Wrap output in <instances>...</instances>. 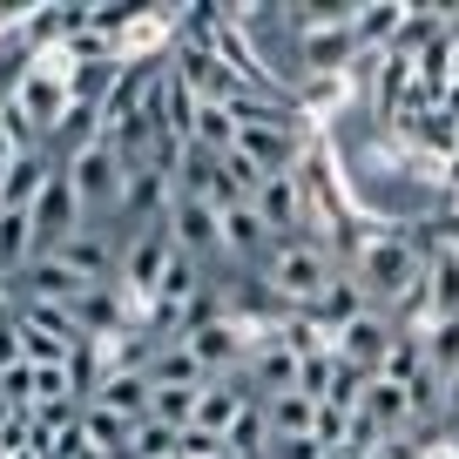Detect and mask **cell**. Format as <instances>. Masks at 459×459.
Instances as JSON below:
<instances>
[{"label": "cell", "instance_id": "6da1fadb", "mask_svg": "<svg viewBox=\"0 0 459 459\" xmlns=\"http://www.w3.org/2000/svg\"><path fill=\"white\" fill-rule=\"evenodd\" d=\"M257 284L277 298V311H311L317 298H325L331 284H338V271H331V250L317 244V237H284V244L264 250L257 264Z\"/></svg>", "mask_w": 459, "mask_h": 459}, {"label": "cell", "instance_id": "7a4b0ae2", "mask_svg": "<svg viewBox=\"0 0 459 459\" xmlns=\"http://www.w3.org/2000/svg\"><path fill=\"white\" fill-rule=\"evenodd\" d=\"M351 277L365 284V298H372L378 311H392V304L426 277V257H419V244L405 230H365L359 250H351Z\"/></svg>", "mask_w": 459, "mask_h": 459}, {"label": "cell", "instance_id": "3957f363", "mask_svg": "<svg viewBox=\"0 0 459 459\" xmlns=\"http://www.w3.org/2000/svg\"><path fill=\"white\" fill-rule=\"evenodd\" d=\"M61 176H68L74 196H82L88 230H101V223H115V216H122V176H129V162L115 156L108 135H101V143H88L82 156H68V162H61Z\"/></svg>", "mask_w": 459, "mask_h": 459}, {"label": "cell", "instance_id": "277c9868", "mask_svg": "<svg viewBox=\"0 0 459 459\" xmlns=\"http://www.w3.org/2000/svg\"><path fill=\"white\" fill-rule=\"evenodd\" d=\"M14 108H21V122H28L34 135H55V129H61V115L74 108L68 61H61V55L28 61V68H21V88H14Z\"/></svg>", "mask_w": 459, "mask_h": 459}, {"label": "cell", "instance_id": "5b68a950", "mask_svg": "<svg viewBox=\"0 0 459 459\" xmlns=\"http://www.w3.org/2000/svg\"><path fill=\"white\" fill-rule=\"evenodd\" d=\"M169 257H176V237H169V223L156 216V223H143V230H135V244L122 250V277H115V284L129 290V298H156Z\"/></svg>", "mask_w": 459, "mask_h": 459}, {"label": "cell", "instance_id": "8992f818", "mask_svg": "<svg viewBox=\"0 0 459 459\" xmlns=\"http://www.w3.org/2000/svg\"><path fill=\"white\" fill-rule=\"evenodd\" d=\"M392 317L385 311H365V317H351V325L331 338V359L338 365H351V372H365V378H378L385 372V351H392Z\"/></svg>", "mask_w": 459, "mask_h": 459}, {"label": "cell", "instance_id": "52a82bcc", "mask_svg": "<svg viewBox=\"0 0 459 459\" xmlns=\"http://www.w3.org/2000/svg\"><path fill=\"white\" fill-rule=\"evenodd\" d=\"M162 223H169V237H176V250H183V257H196V264L223 257V223H216V210H210L203 196H169Z\"/></svg>", "mask_w": 459, "mask_h": 459}, {"label": "cell", "instance_id": "ba28073f", "mask_svg": "<svg viewBox=\"0 0 459 459\" xmlns=\"http://www.w3.org/2000/svg\"><path fill=\"white\" fill-rule=\"evenodd\" d=\"M74 230H88V216H82L74 183L61 176V162H55V183H48L41 203H34V250H55L61 237H74Z\"/></svg>", "mask_w": 459, "mask_h": 459}, {"label": "cell", "instance_id": "9c48e42d", "mask_svg": "<svg viewBox=\"0 0 459 459\" xmlns=\"http://www.w3.org/2000/svg\"><path fill=\"white\" fill-rule=\"evenodd\" d=\"M250 210L264 216L271 244H284V237H304V183H298V169H290V176H264L257 196H250Z\"/></svg>", "mask_w": 459, "mask_h": 459}, {"label": "cell", "instance_id": "30bf717a", "mask_svg": "<svg viewBox=\"0 0 459 459\" xmlns=\"http://www.w3.org/2000/svg\"><path fill=\"white\" fill-rule=\"evenodd\" d=\"M48 257H61L82 284H115L122 277V250L108 244V230H74V237H61Z\"/></svg>", "mask_w": 459, "mask_h": 459}, {"label": "cell", "instance_id": "8fae6325", "mask_svg": "<svg viewBox=\"0 0 459 459\" xmlns=\"http://www.w3.org/2000/svg\"><path fill=\"white\" fill-rule=\"evenodd\" d=\"M250 405V385H244V372L237 378H203L196 385V412H189V426L196 432H216L223 439L230 426H237V412Z\"/></svg>", "mask_w": 459, "mask_h": 459}, {"label": "cell", "instance_id": "7c38bea8", "mask_svg": "<svg viewBox=\"0 0 459 459\" xmlns=\"http://www.w3.org/2000/svg\"><path fill=\"white\" fill-rule=\"evenodd\" d=\"M149 399H156L149 372H122V365H108V372H101V385H95V399H88V405L115 412L122 426H143V419H149Z\"/></svg>", "mask_w": 459, "mask_h": 459}, {"label": "cell", "instance_id": "4fadbf2b", "mask_svg": "<svg viewBox=\"0 0 459 459\" xmlns=\"http://www.w3.org/2000/svg\"><path fill=\"white\" fill-rule=\"evenodd\" d=\"M359 419L378 432L385 446H399L405 432H412V399H405V385H392V378H372L359 399Z\"/></svg>", "mask_w": 459, "mask_h": 459}, {"label": "cell", "instance_id": "5bb4252c", "mask_svg": "<svg viewBox=\"0 0 459 459\" xmlns=\"http://www.w3.org/2000/svg\"><path fill=\"white\" fill-rule=\"evenodd\" d=\"M14 290H21V304H74V298H82V277H74L68 271V264H61V257H48V250H34V257H28V271H21L14 277Z\"/></svg>", "mask_w": 459, "mask_h": 459}, {"label": "cell", "instance_id": "9a60e30c", "mask_svg": "<svg viewBox=\"0 0 459 459\" xmlns=\"http://www.w3.org/2000/svg\"><path fill=\"white\" fill-rule=\"evenodd\" d=\"M68 311H74V325H82V338H108V331L122 338V325H129V290L122 284H88Z\"/></svg>", "mask_w": 459, "mask_h": 459}, {"label": "cell", "instance_id": "2e32d148", "mask_svg": "<svg viewBox=\"0 0 459 459\" xmlns=\"http://www.w3.org/2000/svg\"><path fill=\"white\" fill-rule=\"evenodd\" d=\"M298 34H304V68H311L317 82H331V74H344L351 61H359L351 21H331V28H298Z\"/></svg>", "mask_w": 459, "mask_h": 459}, {"label": "cell", "instance_id": "e0dca14e", "mask_svg": "<svg viewBox=\"0 0 459 459\" xmlns=\"http://www.w3.org/2000/svg\"><path fill=\"white\" fill-rule=\"evenodd\" d=\"M216 223H223V257H230V264H264V250H271V230H264V216L250 210V203H230V210H216Z\"/></svg>", "mask_w": 459, "mask_h": 459}, {"label": "cell", "instance_id": "ac0fdd59", "mask_svg": "<svg viewBox=\"0 0 459 459\" xmlns=\"http://www.w3.org/2000/svg\"><path fill=\"white\" fill-rule=\"evenodd\" d=\"M48 183H55V162H48L41 149H28L14 169L0 176V210H28V216H34V203H41Z\"/></svg>", "mask_w": 459, "mask_h": 459}, {"label": "cell", "instance_id": "d6986e66", "mask_svg": "<svg viewBox=\"0 0 459 459\" xmlns=\"http://www.w3.org/2000/svg\"><path fill=\"white\" fill-rule=\"evenodd\" d=\"M365 311H378V304L365 298V284H359V277H338V284H331V290H325V298H317L304 317H311L317 331H331V338H338V331L351 325V317H365Z\"/></svg>", "mask_w": 459, "mask_h": 459}, {"label": "cell", "instance_id": "ffe728a7", "mask_svg": "<svg viewBox=\"0 0 459 459\" xmlns=\"http://www.w3.org/2000/svg\"><path fill=\"white\" fill-rule=\"evenodd\" d=\"M399 21H405L399 0H365V7H351V41H359V55H392Z\"/></svg>", "mask_w": 459, "mask_h": 459}, {"label": "cell", "instance_id": "44dd1931", "mask_svg": "<svg viewBox=\"0 0 459 459\" xmlns=\"http://www.w3.org/2000/svg\"><path fill=\"white\" fill-rule=\"evenodd\" d=\"M143 372H149V385H156V392H196V385H203V365L189 359V344H183V338H162V344H156V359H149Z\"/></svg>", "mask_w": 459, "mask_h": 459}, {"label": "cell", "instance_id": "7402d4cb", "mask_svg": "<svg viewBox=\"0 0 459 459\" xmlns=\"http://www.w3.org/2000/svg\"><path fill=\"white\" fill-rule=\"evenodd\" d=\"M264 419H271V439H317V399H304V392L264 399Z\"/></svg>", "mask_w": 459, "mask_h": 459}, {"label": "cell", "instance_id": "603a6c76", "mask_svg": "<svg viewBox=\"0 0 459 459\" xmlns=\"http://www.w3.org/2000/svg\"><path fill=\"white\" fill-rule=\"evenodd\" d=\"M223 453L230 459H264V453H271V419H264L257 399H250L244 412H237V426L223 432Z\"/></svg>", "mask_w": 459, "mask_h": 459}, {"label": "cell", "instance_id": "cb8c5ba5", "mask_svg": "<svg viewBox=\"0 0 459 459\" xmlns=\"http://www.w3.org/2000/svg\"><path fill=\"white\" fill-rule=\"evenodd\" d=\"M419 344H426V372L446 385V378L459 372V317H432V325L419 331Z\"/></svg>", "mask_w": 459, "mask_h": 459}, {"label": "cell", "instance_id": "d4e9b609", "mask_svg": "<svg viewBox=\"0 0 459 459\" xmlns=\"http://www.w3.org/2000/svg\"><path fill=\"white\" fill-rule=\"evenodd\" d=\"M34 257V216L28 210H0V271H28Z\"/></svg>", "mask_w": 459, "mask_h": 459}, {"label": "cell", "instance_id": "484cf974", "mask_svg": "<svg viewBox=\"0 0 459 459\" xmlns=\"http://www.w3.org/2000/svg\"><path fill=\"white\" fill-rule=\"evenodd\" d=\"M378 378H392V385H405V392L426 378V344H419V331H399V338H392L385 372H378Z\"/></svg>", "mask_w": 459, "mask_h": 459}, {"label": "cell", "instance_id": "4316f807", "mask_svg": "<svg viewBox=\"0 0 459 459\" xmlns=\"http://www.w3.org/2000/svg\"><path fill=\"white\" fill-rule=\"evenodd\" d=\"M426 290H432V311L439 317H459V250L426 257Z\"/></svg>", "mask_w": 459, "mask_h": 459}, {"label": "cell", "instance_id": "83f0119b", "mask_svg": "<svg viewBox=\"0 0 459 459\" xmlns=\"http://www.w3.org/2000/svg\"><path fill=\"white\" fill-rule=\"evenodd\" d=\"M135 14H143V7H129V0H88V34L122 48V34L135 28Z\"/></svg>", "mask_w": 459, "mask_h": 459}, {"label": "cell", "instance_id": "f1b7e54d", "mask_svg": "<svg viewBox=\"0 0 459 459\" xmlns=\"http://www.w3.org/2000/svg\"><path fill=\"white\" fill-rule=\"evenodd\" d=\"M176 439L183 432H169L162 419H143V426H129V453L122 459H176Z\"/></svg>", "mask_w": 459, "mask_h": 459}, {"label": "cell", "instance_id": "f546056e", "mask_svg": "<svg viewBox=\"0 0 459 459\" xmlns=\"http://www.w3.org/2000/svg\"><path fill=\"white\" fill-rule=\"evenodd\" d=\"M34 385H41V372H34L28 359H21V365H7V372H0V399L14 405V412H34Z\"/></svg>", "mask_w": 459, "mask_h": 459}, {"label": "cell", "instance_id": "4dcf8cb0", "mask_svg": "<svg viewBox=\"0 0 459 459\" xmlns=\"http://www.w3.org/2000/svg\"><path fill=\"white\" fill-rule=\"evenodd\" d=\"M439 432H446V439L459 432V372H453V378L439 385Z\"/></svg>", "mask_w": 459, "mask_h": 459}, {"label": "cell", "instance_id": "1f68e13d", "mask_svg": "<svg viewBox=\"0 0 459 459\" xmlns=\"http://www.w3.org/2000/svg\"><path fill=\"white\" fill-rule=\"evenodd\" d=\"M264 459H325V446H317V439H271Z\"/></svg>", "mask_w": 459, "mask_h": 459}, {"label": "cell", "instance_id": "d6a6232c", "mask_svg": "<svg viewBox=\"0 0 459 459\" xmlns=\"http://www.w3.org/2000/svg\"><path fill=\"white\" fill-rule=\"evenodd\" d=\"M7 365H21V317L0 325V372H7Z\"/></svg>", "mask_w": 459, "mask_h": 459}, {"label": "cell", "instance_id": "836d02e7", "mask_svg": "<svg viewBox=\"0 0 459 459\" xmlns=\"http://www.w3.org/2000/svg\"><path fill=\"white\" fill-rule=\"evenodd\" d=\"M14 317V284H0V325Z\"/></svg>", "mask_w": 459, "mask_h": 459}, {"label": "cell", "instance_id": "e575fe53", "mask_svg": "<svg viewBox=\"0 0 459 459\" xmlns=\"http://www.w3.org/2000/svg\"><path fill=\"white\" fill-rule=\"evenodd\" d=\"M453 453H459V432H453Z\"/></svg>", "mask_w": 459, "mask_h": 459}, {"label": "cell", "instance_id": "d590c367", "mask_svg": "<svg viewBox=\"0 0 459 459\" xmlns=\"http://www.w3.org/2000/svg\"><path fill=\"white\" fill-rule=\"evenodd\" d=\"M34 459H41V453H34Z\"/></svg>", "mask_w": 459, "mask_h": 459}]
</instances>
